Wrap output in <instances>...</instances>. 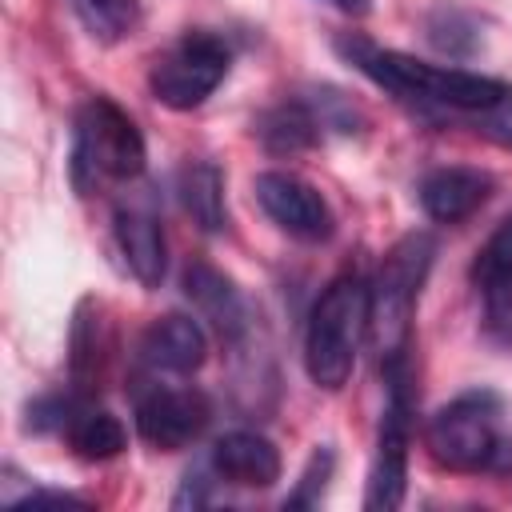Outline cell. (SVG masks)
<instances>
[{"instance_id":"2e32d148","label":"cell","mask_w":512,"mask_h":512,"mask_svg":"<svg viewBox=\"0 0 512 512\" xmlns=\"http://www.w3.org/2000/svg\"><path fill=\"white\" fill-rule=\"evenodd\" d=\"M256 140L264 144V152L272 156H296V152H308L320 144L324 136V116L316 108V100L308 96H288L272 108H264L252 124Z\"/></svg>"},{"instance_id":"5bb4252c","label":"cell","mask_w":512,"mask_h":512,"mask_svg":"<svg viewBox=\"0 0 512 512\" xmlns=\"http://www.w3.org/2000/svg\"><path fill=\"white\" fill-rule=\"evenodd\" d=\"M492 196V176L480 168H464V164H448V168H432L420 180V208L436 220V224H460L472 212H480Z\"/></svg>"},{"instance_id":"44dd1931","label":"cell","mask_w":512,"mask_h":512,"mask_svg":"<svg viewBox=\"0 0 512 512\" xmlns=\"http://www.w3.org/2000/svg\"><path fill=\"white\" fill-rule=\"evenodd\" d=\"M328 4L340 8V12H348V16H364L372 8V0H328Z\"/></svg>"},{"instance_id":"30bf717a","label":"cell","mask_w":512,"mask_h":512,"mask_svg":"<svg viewBox=\"0 0 512 512\" xmlns=\"http://www.w3.org/2000/svg\"><path fill=\"white\" fill-rule=\"evenodd\" d=\"M112 236H116V248L124 256V268L144 288H160V280L168 272V244H164V224L152 212V204H140V200L116 204Z\"/></svg>"},{"instance_id":"7402d4cb","label":"cell","mask_w":512,"mask_h":512,"mask_svg":"<svg viewBox=\"0 0 512 512\" xmlns=\"http://www.w3.org/2000/svg\"><path fill=\"white\" fill-rule=\"evenodd\" d=\"M488 136H496L500 144H508V148H512V128H488Z\"/></svg>"},{"instance_id":"6da1fadb","label":"cell","mask_w":512,"mask_h":512,"mask_svg":"<svg viewBox=\"0 0 512 512\" xmlns=\"http://www.w3.org/2000/svg\"><path fill=\"white\" fill-rule=\"evenodd\" d=\"M336 52L396 100L444 112H504L512 108V84L448 64H428L396 48H380L364 36H340Z\"/></svg>"},{"instance_id":"e0dca14e","label":"cell","mask_w":512,"mask_h":512,"mask_svg":"<svg viewBox=\"0 0 512 512\" xmlns=\"http://www.w3.org/2000/svg\"><path fill=\"white\" fill-rule=\"evenodd\" d=\"M176 192H180V204L200 232H224L228 228L224 172L212 160H188L176 176Z\"/></svg>"},{"instance_id":"7a4b0ae2","label":"cell","mask_w":512,"mask_h":512,"mask_svg":"<svg viewBox=\"0 0 512 512\" xmlns=\"http://www.w3.org/2000/svg\"><path fill=\"white\" fill-rule=\"evenodd\" d=\"M432 260L436 240L428 232H408L384 252L376 280L368 284V340L380 356V368H392L412 352V316Z\"/></svg>"},{"instance_id":"5b68a950","label":"cell","mask_w":512,"mask_h":512,"mask_svg":"<svg viewBox=\"0 0 512 512\" xmlns=\"http://www.w3.org/2000/svg\"><path fill=\"white\" fill-rule=\"evenodd\" d=\"M500 396L488 388L460 392L444 408H436L424 424L428 456L448 472H480L500 452Z\"/></svg>"},{"instance_id":"7c38bea8","label":"cell","mask_w":512,"mask_h":512,"mask_svg":"<svg viewBox=\"0 0 512 512\" xmlns=\"http://www.w3.org/2000/svg\"><path fill=\"white\" fill-rule=\"evenodd\" d=\"M472 284L484 300L488 332L512 348V220H504L472 264Z\"/></svg>"},{"instance_id":"ffe728a7","label":"cell","mask_w":512,"mask_h":512,"mask_svg":"<svg viewBox=\"0 0 512 512\" xmlns=\"http://www.w3.org/2000/svg\"><path fill=\"white\" fill-rule=\"evenodd\" d=\"M332 464H336L332 448H328V444H320V448L312 452L308 468L300 472V484L292 488V496H288L284 504H288V508H316V504H320V496H324V488H328V480H332Z\"/></svg>"},{"instance_id":"8992f818","label":"cell","mask_w":512,"mask_h":512,"mask_svg":"<svg viewBox=\"0 0 512 512\" xmlns=\"http://www.w3.org/2000/svg\"><path fill=\"white\" fill-rule=\"evenodd\" d=\"M232 68V48L224 36L208 32V28H192L180 40H172L148 72V88L152 96L172 108V112H192L200 108L228 76Z\"/></svg>"},{"instance_id":"4fadbf2b","label":"cell","mask_w":512,"mask_h":512,"mask_svg":"<svg viewBox=\"0 0 512 512\" xmlns=\"http://www.w3.org/2000/svg\"><path fill=\"white\" fill-rule=\"evenodd\" d=\"M208 356V336L200 320L168 312L152 320L140 336V364L148 372H168V376H192Z\"/></svg>"},{"instance_id":"52a82bcc","label":"cell","mask_w":512,"mask_h":512,"mask_svg":"<svg viewBox=\"0 0 512 512\" xmlns=\"http://www.w3.org/2000/svg\"><path fill=\"white\" fill-rule=\"evenodd\" d=\"M384 372V416H380V436H376V456L368 472V492L364 508H400L404 488H408V440H412V364L400 360Z\"/></svg>"},{"instance_id":"8fae6325","label":"cell","mask_w":512,"mask_h":512,"mask_svg":"<svg viewBox=\"0 0 512 512\" xmlns=\"http://www.w3.org/2000/svg\"><path fill=\"white\" fill-rule=\"evenodd\" d=\"M184 296L192 300L200 320H208L216 328V336L224 344H244V336L252 328V312H248L240 288L232 284V276H224L208 260H192L184 268Z\"/></svg>"},{"instance_id":"ac0fdd59","label":"cell","mask_w":512,"mask_h":512,"mask_svg":"<svg viewBox=\"0 0 512 512\" xmlns=\"http://www.w3.org/2000/svg\"><path fill=\"white\" fill-rule=\"evenodd\" d=\"M64 440L80 460H112V456L124 452L128 432L108 408H96V404L80 400L72 408L68 424H64Z\"/></svg>"},{"instance_id":"3957f363","label":"cell","mask_w":512,"mask_h":512,"mask_svg":"<svg viewBox=\"0 0 512 512\" xmlns=\"http://www.w3.org/2000/svg\"><path fill=\"white\" fill-rule=\"evenodd\" d=\"M368 336V280L344 268L316 296L304 328V372L316 388L340 392L356 368L360 340Z\"/></svg>"},{"instance_id":"d6986e66","label":"cell","mask_w":512,"mask_h":512,"mask_svg":"<svg viewBox=\"0 0 512 512\" xmlns=\"http://www.w3.org/2000/svg\"><path fill=\"white\" fill-rule=\"evenodd\" d=\"M72 8L84 20V28L100 40H120L136 16V0H72Z\"/></svg>"},{"instance_id":"ba28073f","label":"cell","mask_w":512,"mask_h":512,"mask_svg":"<svg viewBox=\"0 0 512 512\" xmlns=\"http://www.w3.org/2000/svg\"><path fill=\"white\" fill-rule=\"evenodd\" d=\"M136 436L160 452H180L188 448L212 420V404L200 388L192 384H152L136 392L132 404Z\"/></svg>"},{"instance_id":"9c48e42d","label":"cell","mask_w":512,"mask_h":512,"mask_svg":"<svg viewBox=\"0 0 512 512\" xmlns=\"http://www.w3.org/2000/svg\"><path fill=\"white\" fill-rule=\"evenodd\" d=\"M252 188H256V200H260V208L268 212V220H272L280 232H288L292 240L320 244V240L332 236V228H336L332 208H328V200L320 196V188L308 184L304 176L272 168V172H260Z\"/></svg>"},{"instance_id":"9a60e30c","label":"cell","mask_w":512,"mask_h":512,"mask_svg":"<svg viewBox=\"0 0 512 512\" xmlns=\"http://www.w3.org/2000/svg\"><path fill=\"white\" fill-rule=\"evenodd\" d=\"M212 472L236 488H272L280 480V452L260 432H228L212 448Z\"/></svg>"},{"instance_id":"277c9868","label":"cell","mask_w":512,"mask_h":512,"mask_svg":"<svg viewBox=\"0 0 512 512\" xmlns=\"http://www.w3.org/2000/svg\"><path fill=\"white\" fill-rule=\"evenodd\" d=\"M148 148L132 116L108 100V96H88L76 108L72 124V184L80 196H92L100 184L116 180L128 184L144 172Z\"/></svg>"}]
</instances>
